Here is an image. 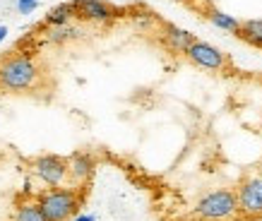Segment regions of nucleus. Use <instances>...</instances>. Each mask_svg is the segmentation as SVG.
<instances>
[{
  "mask_svg": "<svg viewBox=\"0 0 262 221\" xmlns=\"http://www.w3.org/2000/svg\"><path fill=\"white\" fill-rule=\"evenodd\" d=\"M192 216L200 221H231L238 219V195L231 188H216L205 192L195 202Z\"/></svg>",
  "mask_w": 262,
  "mask_h": 221,
  "instance_id": "obj_1",
  "label": "nucleus"
},
{
  "mask_svg": "<svg viewBox=\"0 0 262 221\" xmlns=\"http://www.w3.org/2000/svg\"><path fill=\"white\" fill-rule=\"evenodd\" d=\"M39 79V68L32 55L12 53L0 60V87L8 92H29Z\"/></svg>",
  "mask_w": 262,
  "mask_h": 221,
  "instance_id": "obj_2",
  "label": "nucleus"
},
{
  "mask_svg": "<svg viewBox=\"0 0 262 221\" xmlns=\"http://www.w3.org/2000/svg\"><path fill=\"white\" fill-rule=\"evenodd\" d=\"M41 209L48 216V221H70L77 216L82 205V192L80 188L72 185H63V188H46L41 190L39 195Z\"/></svg>",
  "mask_w": 262,
  "mask_h": 221,
  "instance_id": "obj_3",
  "label": "nucleus"
},
{
  "mask_svg": "<svg viewBox=\"0 0 262 221\" xmlns=\"http://www.w3.org/2000/svg\"><path fill=\"white\" fill-rule=\"evenodd\" d=\"M238 216L243 221H262V175L248 173L241 178L238 188Z\"/></svg>",
  "mask_w": 262,
  "mask_h": 221,
  "instance_id": "obj_4",
  "label": "nucleus"
},
{
  "mask_svg": "<svg viewBox=\"0 0 262 221\" xmlns=\"http://www.w3.org/2000/svg\"><path fill=\"white\" fill-rule=\"evenodd\" d=\"M32 171L43 185L48 188H63L70 183V171H68V157L58 154H43L32 161Z\"/></svg>",
  "mask_w": 262,
  "mask_h": 221,
  "instance_id": "obj_5",
  "label": "nucleus"
},
{
  "mask_svg": "<svg viewBox=\"0 0 262 221\" xmlns=\"http://www.w3.org/2000/svg\"><path fill=\"white\" fill-rule=\"evenodd\" d=\"M188 60L198 68H205V70H214V72H222L226 65H229V58L224 51H219L216 46L207 43V41H195L190 48H188Z\"/></svg>",
  "mask_w": 262,
  "mask_h": 221,
  "instance_id": "obj_6",
  "label": "nucleus"
},
{
  "mask_svg": "<svg viewBox=\"0 0 262 221\" xmlns=\"http://www.w3.org/2000/svg\"><path fill=\"white\" fill-rule=\"evenodd\" d=\"M75 15L87 22H108L116 17V8H111L106 0H72Z\"/></svg>",
  "mask_w": 262,
  "mask_h": 221,
  "instance_id": "obj_7",
  "label": "nucleus"
},
{
  "mask_svg": "<svg viewBox=\"0 0 262 221\" xmlns=\"http://www.w3.org/2000/svg\"><path fill=\"white\" fill-rule=\"evenodd\" d=\"M94 159L87 151H75L68 157V171H70V185L72 188H80L94 175Z\"/></svg>",
  "mask_w": 262,
  "mask_h": 221,
  "instance_id": "obj_8",
  "label": "nucleus"
},
{
  "mask_svg": "<svg viewBox=\"0 0 262 221\" xmlns=\"http://www.w3.org/2000/svg\"><path fill=\"white\" fill-rule=\"evenodd\" d=\"M161 41H164V46L168 51H173V53H188V48L195 43V34H190L188 29H181V27H176V24H164V34H161Z\"/></svg>",
  "mask_w": 262,
  "mask_h": 221,
  "instance_id": "obj_9",
  "label": "nucleus"
},
{
  "mask_svg": "<svg viewBox=\"0 0 262 221\" xmlns=\"http://www.w3.org/2000/svg\"><path fill=\"white\" fill-rule=\"evenodd\" d=\"M12 221H48V216L41 209L39 200H24V202H17L15 209H12Z\"/></svg>",
  "mask_w": 262,
  "mask_h": 221,
  "instance_id": "obj_10",
  "label": "nucleus"
},
{
  "mask_svg": "<svg viewBox=\"0 0 262 221\" xmlns=\"http://www.w3.org/2000/svg\"><path fill=\"white\" fill-rule=\"evenodd\" d=\"M72 17H77L75 15V5H72V3H60V5H56L53 10H48L46 24H51V27H65Z\"/></svg>",
  "mask_w": 262,
  "mask_h": 221,
  "instance_id": "obj_11",
  "label": "nucleus"
},
{
  "mask_svg": "<svg viewBox=\"0 0 262 221\" xmlns=\"http://www.w3.org/2000/svg\"><path fill=\"white\" fill-rule=\"evenodd\" d=\"M236 36H241L243 41L253 43V46L262 48V19H246V22H241V29Z\"/></svg>",
  "mask_w": 262,
  "mask_h": 221,
  "instance_id": "obj_12",
  "label": "nucleus"
},
{
  "mask_svg": "<svg viewBox=\"0 0 262 221\" xmlns=\"http://www.w3.org/2000/svg\"><path fill=\"white\" fill-rule=\"evenodd\" d=\"M207 17H209V22L214 24V27H219V29H224V32L238 34L241 22L233 15H226V12H222V10H212V12H209Z\"/></svg>",
  "mask_w": 262,
  "mask_h": 221,
  "instance_id": "obj_13",
  "label": "nucleus"
},
{
  "mask_svg": "<svg viewBox=\"0 0 262 221\" xmlns=\"http://www.w3.org/2000/svg\"><path fill=\"white\" fill-rule=\"evenodd\" d=\"M36 5H39V0H17V10H19L22 15L34 12V10H36Z\"/></svg>",
  "mask_w": 262,
  "mask_h": 221,
  "instance_id": "obj_14",
  "label": "nucleus"
},
{
  "mask_svg": "<svg viewBox=\"0 0 262 221\" xmlns=\"http://www.w3.org/2000/svg\"><path fill=\"white\" fill-rule=\"evenodd\" d=\"M72 34H75V32H70L68 27H56V32H53V36H51V39H53V41H68Z\"/></svg>",
  "mask_w": 262,
  "mask_h": 221,
  "instance_id": "obj_15",
  "label": "nucleus"
},
{
  "mask_svg": "<svg viewBox=\"0 0 262 221\" xmlns=\"http://www.w3.org/2000/svg\"><path fill=\"white\" fill-rule=\"evenodd\" d=\"M75 221H94V216H92V214H77Z\"/></svg>",
  "mask_w": 262,
  "mask_h": 221,
  "instance_id": "obj_16",
  "label": "nucleus"
},
{
  "mask_svg": "<svg viewBox=\"0 0 262 221\" xmlns=\"http://www.w3.org/2000/svg\"><path fill=\"white\" fill-rule=\"evenodd\" d=\"M5 39H8V27H3V24H0V43H3Z\"/></svg>",
  "mask_w": 262,
  "mask_h": 221,
  "instance_id": "obj_17",
  "label": "nucleus"
},
{
  "mask_svg": "<svg viewBox=\"0 0 262 221\" xmlns=\"http://www.w3.org/2000/svg\"><path fill=\"white\" fill-rule=\"evenodd\" d=\"M257 173L262 175V161H260V164H257Z\"/></svg>",
  "mask_w": 262,
  "mask_h": 221,
  "instance_id": "obj_18",
  "label": "nucleus"
}]
</instances>
